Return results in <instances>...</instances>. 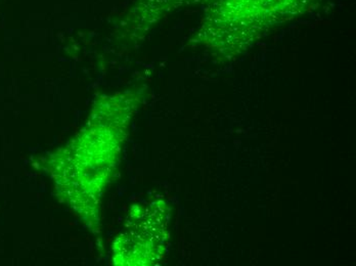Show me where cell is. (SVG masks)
<instances>
[{"instance_id":"obj_1","label":"cell","mask_w":356,"mask_h":266,"mask_svg":"<svg viewBox=\"0 0 356 266\" xmlns=\"http://www.w3.org/2000/svg\"><path fill=\"white\" fill-rule=\"evenodd\" d=\"M321 0H213L199 29L204 45L225 57L246 51L271 29L304 16Z\"/></svg>"},{"instance_id":"obj_2","label":"cell","mask_w":356,"mask_h":266,"mask_svg":"<svg viewBox=\"0 0 356 266\" xmlns=\"http://www.w3.org/2000/svg\"><path fill=\"white\" fill-rule=\"evenodd\" d=\"M210 1L213 0H136L126 15L124 26L132 33L143 34L179 8Z\"/></svg>"}]
</instances>
